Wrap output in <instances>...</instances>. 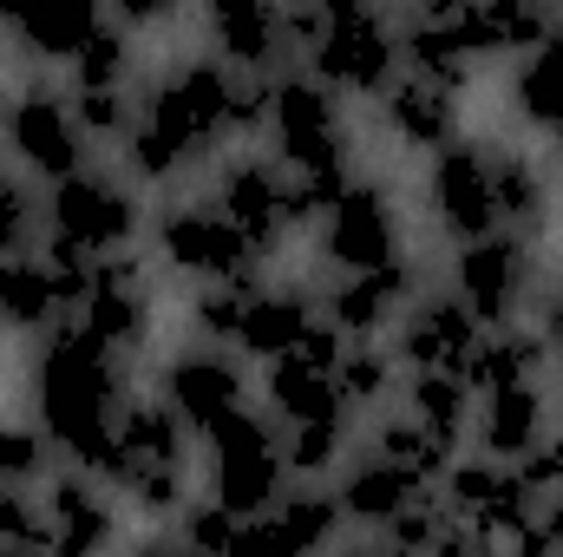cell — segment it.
I'll return each instance as SVG.
<instances>
[{
	"label": "cell",
	"instance_id": "35",
	"mask_svg": "<svg viewBox=\"0 0 563 557\" xmlns=\"http://www.w3.org/2000/svg\"><path fill=\"white\" fill-rule=\"evenodd\" d=\"M400 394H407V419H420L426 433H445V439H465L472 433L478 401H472V387L459 374H407Z\"/></svg>",
	"mask_w": 563,
	"mask_h": 557
},
{
	"label": "cell",
	"instance_id": "15",
	"mask_svg": "<svg viewBox=\"0 0 563 557\" xmlns=\"http://www.w3.org/2000/svg\"><path fill=\"white\" fill-rule=\"evenodd\" d=\"M420 295H426V270L413 256H400V263L380 270V276H328L314 288V308H321V321H328L341 341H380V335H394V321H400Z\"/></svg>",
	"mask_w": 563,
	"mask_h": 557
},
{
	"label": "cell",
	"instance_id": "40",
	"mask_svg": "<svg viewBox=\"0 0 563 557\" xmlns=\"http://www.w3.org/2000/svg\"><path fill=\"white\" fill-rule=\"evenodd\" d=\"M119 505H125V512H139V518H151V525H177V518H184V505H190V472H184V466L139 472V479L119 492Z\"/></svg>",
	"mask_w": 563,
	"mask_h": 557
},
{
	"label": "cell",
	"instance_id": "13",
	"mask_svg": "<svg viewBox=\"0 0 563 557\" xmlns=\"http://www.w3.org/2000/svg\"><path fill=\"white\" fill-rule=\"evenodd\" d=\"M157 401L190 426V439H203L210 426H223L230 414L250 407V368L230 348H203V341L197 348H177L157 368Z\"/></svg>",
	"mask_w": 563,
	"mask_h": 557
},
{
	"label": "cell",
	"instance_id": "44",
	"mask_svg": "<svg viewBox=\"0 0 563 557\" xmlns=\"http://www.w3.org/2000/svg\"><path fill=\"white\" fill-rule=\"evenodd\" d=\"M498 551H505V557H563V551H558V538L544 532V512H538L531 525H518V532H511Z\"/></svg>",
	"mask_w": 563,
	"mask_h": 557
},
{
	"label": "cell",
	"instance_id": "19",
	"mask_svg": "<svg viewBox=\"0 0 563 557\" xmlns=\"http://www.w3.org/2000/svg\"><path fill=\"white\" fill-rule=\"evenodd\" d=\"M99 7L92 0H26V7H0V33L7 53L26 66H73L79 46L99 33Z\"/></svg>",
	"mask_w": 563,
	"mask_h": 557
},
{
	"label": "cell",
	"instance_id": "26",
	"mask_svg": "<svg viewBox=\"0 0 563 557\" xmlns=\"http://www.w3.org/2000/svg\"><path fill=\"white\" fill-rule=\"evenodd\" d=\"M544 335L531 321H511V328H485L472 361L459 368V381L472 387V401L485 394H505V387H525V381H544Z\"/></svg>",
	"mask_w": 563,
	"mask_h": 557
},
{
	"label": "cell",
	"instance_id": "25",
	"mask_svg": "<svg viewBox=\"0 0 563 557\" xmlns=\"http://www.w3.org/2000/svg\"><path fill=\"white\" fill-rule=\"evenodd\" d=\"M380 125L394 132V144H407V151H445V144H459V92H445V86H432V79H413V73H400V86L380 99Z\"/></svg>",
	"mask_w": 563,
	"mask_h": 557
},
{
	"label": "cell",
	"instance_id": "10",
	"mask_svg": "<svg viewBox=\"0 0 563 557\" xmlns=\"http://www.w3.org/2000/svg\"><path fill=\"white\" fill-rule=\"evenodd\" d=\"M210 204L230 217V230L250 243L256 263H269L282 243L295 237V230H288V171H282L276 157L230 151V157L210 171Z\"/></svg>",
	"mask_w": 563,
	"mask_h": 557
},
{
	"label": "cell",
	"instance_id": "43",
	"mask_svg": "<svg viewBox=\"0 0 563 557\" xmlns=\"http://www.w3.org/2000/svg\"><path fill=\"white\" fill-rule=\"evenodd\" d=\"M518 479L551 505V499H563V426H551L544 433V446L531 452V459H518Z\"/></svg>",
	"mask_w": 563,
	"mask_h": 557
},
{
	"label": "cell",
	"instance_id": "21",
	"mask_svg": "<svg viewBox=\"0 0 563 557\" xmlns=\"http://www.w3.org/2000/svg\"><path fill=\"white\" fill-rule=\"evenodd\" d=\"M328 485H334V499H341V518H347V525H361V532H374V538H380L407 505L432 499V492H420L400 466H387V459H380V452H367V446H354Z\"/></svg>",
	"mask_w": 563,
	"mask_h": 557
},
{
	"label": "cell",
	"instance_id": "12",
	"mask_svg": "<svg viewBox=\"0 0 563 557\" xmlns=\"http://www.w3.org/2000/svg\"><path fill=\"white\" fill-rule=\"evenodd\" d=\"M426 217L439 223V237H452V250L498 237V197H492V151H485V139L445 144L426 164Z\"/></svg>",
	"mask_w": 563,
	"mask_h": 557
},
{
	"label": "cell",
	"instance_id": "4",
	"mask_svg": "<svg viewBox=\"0 0 563 557\" xmlns=\"http://www.w3.org/2000/svg\"><path fill=\"white\" fill-rule=\"evenodd\" d=\"M46 230L66 237V243H79L86 256H125V250H139V237L151 230L144 190L119 164L112 171L86 164L79 177H66V184L46 190Z\"/></svg>",
	"mask_w": 563,
	"mask_h": 557
},
{
	"label": "cell",
	"instance_id": "47",
	"mask_svg": "<svg viewBox=\"0 0 563 557\" xmlns=\"http://www.w3.org/2000/svg\"><path fill=\"white\" fill-rule=\"evenodd\" d=\"M544 532L558 538V551H563V499H551V505H544Z\"/></svg>",
	"mask_w": 563,
	"mask_h": 557
},
{
	"label": "cell",
	"instance_id": "27",
	"mask_svg": "<svg viewBox=\"0 0 563 557\" xmlns=\"http://www.w3.org/2000/svg\"><path fill=\"white\" fill-rule=\"evenodd\" d=\"M367 452H380L387 466H400L420 492H439L445 485V472H452V459H459V439H445V433H426L420 419L407 414H387L367 426V439H361Z\"/></svg>",
	"mask_w": 563,
	"mask_h": 557
},
{
	"label": "cell",
	"instance_id": "7",
	"mask_svg": "<svg viewBox=\"0 0 563 557\" xmlns=\"http://www.w3.org/2000/svg\"><path fill=\"white\" fill-rule=\"evenodd\" d=\"M0 151L20 164V177H40L46 190L66 184V177H79L92 164V144L79 132V119H73V99L59 86H46V79H26L7 99V112H0Z\"/></svg>",
	"mask_w": 563,
	"mask_h": 557
},
{
	"label": "cell",
	"instance_id": "18",
	"mask_svg": "<svg viewBox=\"0 0 563 557\" xmlns=\"http://www.w3.org/2000/svg\"><path fill=\"white\" fill-rule=\"evenodd\" d=\"M203 53L223 59L230 73L243 79H276L288 53V33H282V7H256V0H223L203 13Z\"/></svg>",
	"mask_w": 563,
	"mask_h": 557
},
{
	"label": "cell",
	"instance_id": "39",
	"mask_svg": "<svg viewBox=\"0 0 563 557\" xmlns=\"http://www.w3.org/2000/svg\"><path fill=\"white\" fill-rule=\"evenodd\" d=\"M66 99H73V119H79L86 144H125L139 125V86H112V92H73L66 86Z\"/></svg>",
	"mask_w": 563,
	"mask_h": 557
},
{
	"label": "cell",
	"instance_id": "34",
	"mask_svg": "<svg viewBox=\"0 0 563 557\" xmlns=\"http://www.w3.org/2000/svg\"><path fill=\"white\" fill-rule=\"evenodd\" d=\"M59 479V446L46 439V426L26 419H0V485L13 492H40Z\"/></svg>",
	"mask_w": 563,
	"mask_h": 557
},
{
	"label": "cell",
	"instance_id": "2",
	"mask_svg": "<svg viewBox=\"0 0 563 557\" xmlns=\"http://www.w3.org/2000/svg\"><path fill=\"white\" fill-rule=\"evenodd\" d=\"M269 157L288 177L314 171H354V132L341 92H328L308 66H282L269 79Z\"/></svg>",
	"mask_w": 563,
	"mask_h": 557
},
{
	"label": "cell",
	"instance_id": "22",
	"mask_svg": "<svg viewBox=\"0 0 563 557\" xmlns=\"http://www.w3.org/2000/svg\"><path fill=\"white\" fill-rule=\"evenodd\" d=\"M551 433V387L544 381H525V387H505V394H485L478 414H472V439L485 459L498 466H518L544 446Z\"/></svg>",
	"mask_w": 563,
	"mask_h": 557
},
{
	"label": "cell",
	"instance_id": "31",
	"mask_svg": "<svg viewBox=\"0 0 563 557\" xmlns=\"http://www.w3.org/2000/svg\"><path fill=\"white\" fill-rule=\"evenodd\" d=\"M407 387V368L394 361L387 341H347L334 361V394L347 401V414H374Z\"/></svg>",
	"mask_w": 563,
	"mask_h": 557
},
{
	"label": "cell",
	"instance_id": "8",
	"mask_svg": "<svg viewBox=\"0 0 563 557\" xmlns=\"http://www.w3.org/2000/svg\"><path fill=\"white\" fill-rule=\"evenodd\" d=\"M321 263L334 276H380L407 256V223H400V197L387 177H354L347 197L328 210V223L314 230Z\"/></svg>",
	"mask_w": 563,
	"mask_h": 557
},
{
	"label": "cell",
	"instance_id": "24",
	"mask_svg": "<svg viewBox=\"0 0 563 557\" xmlns=\"http://www.w3.org/2000/svg\"><path fill=\"white\" fill-rule=\"evenodd\" d=\"M314 321H321V308H314V288L308 282H263L256 302H250V321H243L236 354H250V361L269 368V361L295 354L314 335Z\"/></svg>",
	"mask_w": 563,
	"mask_h": 557
},
{
	"label": "cell",
	"instance_id": "29",
	"mask_svg": "<svg viewBox=\"0 0 563 557\" xmlns=\"http://www.w3.org/2000/svg\"><path fill=\"white\" fill-rule=\"evenodd\" d=\"M276 446L288 479H321L341 472V459L354 452V414H308V419H276Z\"/></svg>",
	"mask_w": 563,
	"mask_h": 557
},
{
	"label": "cell",
	"instance_id": "48",
	"mask_svg": "<svg viewBox=\"0 0 563 557\" xmlns=\"http://www.w3.org/2000/svg\"><path fill=\"white\" fill-rule=\"evenodd\" d=\"M328 557H380V545H361V551H328Z\"/></svg>",
	"mask_w": 563,
	"mask_h": 557
},
{
	"label": "cell",
	"instance_id": "3",
	"mask_svg": "<svg viewBox=\"0 0 563 557\" xmlns=\"http://www.w3.org/2000/svg\"><path fill=\"white\" fill-rule=\"evenodd\" d=\"M328 92H354V99H387L394 86H400V26H394V13H380V7H361V0H334L328 7V26H321V40H314V53L301 59Z\"/></svg>",
	"mask_w": 563,
	"mask_h": 557
},
{
	"label": "cell",
	"instance_id": "28",
	"mask_svg": "<svg viewBox=\"0 0 563 557\" xmlns=\"http://www.w3.org/2000/svg\"><path fill=\"white\" fill-rule=\"evenodd\" d=\"M66 321V302H59V282L40 256H7L0 263V335H53Z\"/></svg>",
	"mask_w": 563,
	"mask_h": 557
},
{
	"label": "cell",
	"instance_id": "33",
	"mask_svg": "<svg viewBox=\"0 0 563 557\" xmlns=\"http://www.w3.org/2000/svg\"><path fill=\"white\" fill-rule=\"evenodd\" d=\"M66 73H73V92H112V86H132V79H139V33H125V26L106 13L99 33L79 46V59H73Z\"/></svg>",
	"mask_w": 563,
	"mask_h": 557
},
{
	"label": "cell",
	"instance_id": "42",
	"mask_svg": "<svg viewBox=\"0 0 563 557\" xmlns=\"http://www.w3.org/2000/svg\"><path fill=\"white\" fill-rule=\"evenodd\" d=\"M7 545H40L46 551V512H40V499L13 492V485H0V551Z\"/></svg>",
	"mask_w": 563,
	"mask_h": 557
},
{
	"label": "cell",
	"instance_id": "36",
	"mask_svg": "<svg viewBox=\"0 0 563 557\" xmlns=\"http://www.w3.org/2000/svg\"><path fill=\"white\" fill-rule=\"evenodd\" d=\"M256 288H263V276H250V282H210V288H197V295H190V328H197V341H203V348H230V354H236Z\"/></svg>",
	"mask_w": 563,
	"mask_h": 557
},
{
	"label": "cell",
	"instance_id": "30",
	"mask_svg": "<svg viewBox=\"0 0 563 557\" xmlns=\"http://www.w3.org/2000/svg\"><path fill=\"white\" fill-rule=\"evenodd\" d=\"M269 518L282 525V538H288L301 557H328L334 551V538L347 532L341 499H334V485H321V479H288V492L276 499Z\"/></svg>",
	"mask_w": 563,
	"mask_h": 557
},
{
	"label": "cell",
	"instance_id": "1",
	"mask_svg": "<svg viewBox=\"0 0 563 557\" xmlns=\"http://www.w3.org/2000/svg\"><path fill=\"white\" fill-rule=\"evenodd\" d=\"M132 401V361L99 348L79 321H59L33 354V419L59 446V466L112 485L119 472V414Z\"/></svg>",
	"mask_w": 563,
	"mask_h": 557
},
{
	"label": "cell",
	"instance_id": "9",
	"mask_svg": "<svg viewBox=\"0 0 563 557\" xmlns=\"http://www.w3.org/2000/svg\"><path fill=\"white\" fill-rule=\"evenodd\" d=\"M452 295L465 302V315L478 328L525 321V308L538 302V243H518L505 230L485 243H465L452 256Z\"/></svg>",
	"mask_w": 563,
	"mask_h": 557
},
{
	"label": "cell",
	"instance_id": "20",
	"mask_svg": "<svg viewBox=\"0 0 563 557\" xmlns=\"http://www.w3.org/2000/svg\"><path fill=\"white\" fill-rule=\"evenodd\" d=\"M492 151V197H498V230L518 237V243H538L551 237L558 223V184H551V164L531 157L525 144L485 139Z\"/></svg>",
	"mask_w": 563,
	"mask_h": 557
},
{
	"label": "cell",
	"instance_id": "45",
	"mask_svg": "<svg viewBox=\"0 0 563 557\" xmlns=\"http://www.w3.org/2000/svg\"><path fill=\"white\" fill-rule=\"evenodd\" d=\"M531 328L544 335V354H558V361H563V282L538 302V321H531Z\"/></svg>",
	"mask_w": 563,
	"mask_h": 557
},
{
	"label": "cell",
	"instance_id": "46",
	"mask_svg": "<svg viewBox=\"0 0 563 557\" xmlns=\"http://www.w3.org/2000/svg\"><path fill=\"white\" fill-rule=\"evenodd\" d=\"M125 557H197L184 538H144V545H132Z\"/></svg>",
	"mask_w": 563,
	"mask_h": 557
},
{
	"label": "cell",
	"instance_id": "50",
	"mask_svg": "<svg viewBox=\"0 0 563 557\" xmlns=\"http://www.w3.org/2000/svg\"><path fill=\"white\" fill-rule=\"evenodd\" d=\"M551 151H558V164H563V125H558V132H551Z\"/></svg>",
	"mask_w": 563,
	"mask_h": 557
},
{
	"label": "cell",
	"instance_id": "32",
	"mask_svg": "<svg viewBox=\"0 0 563 557\" xmlns=\"http://www.w3.org/2000/svg\"><path fill=\"white\" fill-rule=\"evenodd\" d=\"M511 106H518V119L531 132H558L563 125V53L551 40L511 66Z\"/></svg>",
	"mask_w": 563,
	"mask_h": 557
},
{
	"label": "cell",
	"instance_id": "17",
	"mask_svg": "<svg viewBox=\"0 0 563 557\" xmlns=\"http://www.w3.org/2000/svg\"><path fill=\"white\" fill-rule=\"evenodd\" d=\"M478 321L465 315V302L452 295V288H426L420 302L394 321V361L407 368V374H459L465 361H472V348H478Z\"/></svg>",
	"mask_w": 563,
	"mask_h": 557
},
{
	"label": "cell",
	"instance_id": "6",
	"mask_svg": "<svg viewBox=\"0 0 563 557\" xmlns=\"http://www.w3.org/2000/svg\"><path fill=\"white\" fill-rule=\"evenodd\" d=\"M151 263H164L170 276L197 282V288H210V282H250L263 276V263L250 256V243L230 230V217L210 204V197H190V204H164V210H151Z\"/></svg>",
	"mask_w": 563,
	"mask_h": 557
},
{
	"label": "cell",
	"instance_id": "49",
	"mask_svg": "<svg viewBox=\"0 0 563 557\" xmlns=\"http://www.w3.org/2000/svg\"><path fill=\"white\" fill-rule=\"evenodd\" d=\"M551 46H558V53H563V13H558V26H551Z\"/></svg>",
	"mask_w": 563,
	"mask_h": 557
},
{
	"label": "cell",
	"instance_id": "38",
	"mask_svg": "<svg viewBox=\"0 0 563 557\" xmlns=\"http://www.w3.org/2000/svg\"><path fill=\"white\" fill-rule=\"evenodd\" d=\"M452 532H459V518H452V512L439 505V492H432V499L407 505V512L380 532V557H439Z\"/></svg>",
	"mask_w": 563,
	"mask_h": 557
},
{
	"label": "cell",
	"instance_id": "41",
	"mask_svg": "<svg viewBox=\"0 0 563 557\" xmlns=\"http://www.w3.org/2000/svg\"><path fill=\"white\" fill-rule=\"evenodd\" d=\"M177 538H184L197 557H230L236 551V538H243V518L223 512L217 499H190L184 518H177Z\"/></svg>",
	"mask_w": 563,
	"mask_h": 557
},
{
	"label": "cell",
	"instance_id": "16",
	"mask_svg": "<svg viewBox=\"0 0 563 557\" xmlns=\"http://www.w3.org/2000/svg\"><path fill=\"white\" fill-rule=\"evenodd\" d=\"M40 512H46V557H112L125 538L119 492L99 485L92 472H73V466H59Z\"/></svg>",
	"mask_w": 563,
	"mask_h": 557
},
{
	"label": "cell",
	"instance_id": "37",
	"mask_svg": "<svg viewBox=\"0 0 563 557\" xmlns=\"http://www.w3.org/2000/svg\"><path fill=\"white\" fill-rule=\"evenodd\" d=\"M40 237H46V197L20 171L0 164V263L7 256H33Z\"/></svg>",
	"mask_w": 563,
	"mask_h": 557
},
{
	"label": "cell",
	"instance_id": "11",
	"mask_svg": "<svg viewBox=\"0 0 563 557\" xmlns=\"http://www.w3.org/2000/svg\"><path fill=\"white\" fill-rule=\"evenodd\" d=\"M439 505L485 545H505L518 525H531L544 512V499L518 479V466H498L485 452H459L445 485H439Z\"/></svg>",
	"mask_w": 563,
	"mask_h": 557
},
{
	"label": "cell",
	"instance_id": "14",
	"mask_svg": "<svg viewBox=\"0 0 563 557\" xmlns=\"http://www.w3.org/2000/svg\"><path fill=\"white\" fill-rule=\"evenodd\" d=\"M151 256L139 250H125V256H99V270H92V295H86V308L73 315L99 348H112L119 361H132L144 341H151V328H157V302H151V270H144Z\"/></svg>",
	"mask_w": 563,
	"mask_h": 557
},
{
	"label": "cell",
	"instance_id": "23",
	"mask_svg": "<svg viewBox=\"0 0 563 557\" xmlns=\"http://www.w3.org/2000/svg\"><path fill=\"white\" fill-rule=\"evenodd\" d=\"M164 466L190 472V426L170 414L157 394H132L125 414H119V472H112V492H125L139 472H164Z\"/></svg>",
	"mask_w": 563,
	"mask_h": 557
},
{
	"label": "cell",
	"instance_id": "5",
	"mask_svg": "<svg viewBox=\"0 0 563 557\" xmlns=\"http://www.w3.org/2000/svg\"><path fill=\"white\" fill-rule=\"evenodd\" d=\"M203 446H210V492H203V499H217V505L236 512V518L276 512V499L288 492L276 419L256 414V407H243V414H230L223 426H210Z\"/></svg>",
	"mask_w": 563,
	"mask_h": 557
}]
</instances>
